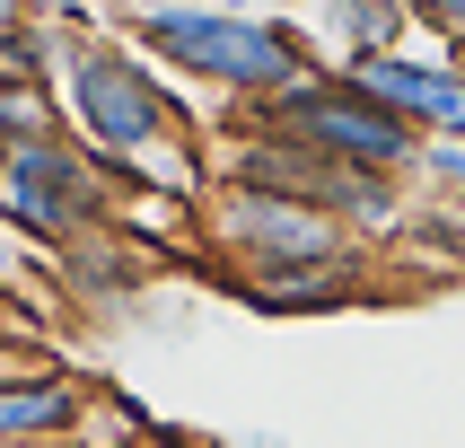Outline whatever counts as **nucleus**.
<instances>
[{"label": "nucleus", "instance_id": "f257e3e1", "mask_svg": "<svg viewBox=\"0 0 465 448\" xmlns=\"http://www.w3.org/2000/svg\"><path fill=\"white\" fill-rule=\"evenodd\" d=\"M124 35L150 53L167 79L211 88V97H229V105H263V97H282V88H299L308 71H325V62L308 53V35H299L290 18H263V9L255 18H229V9L150 0Z\"/></svg>", "mask_w": 465, "mask_h": 448}, {"label": "nucleus", "instance_id": "f03ea898", "mask_svg": "<svg viewBox=\"0 0 465 448\" xmlns=\"http://www.w3.org/2000/svg\"><path fill=\"white\" fill-rule=\"evenodd\" d=\"M62 114H71V141L88 158H105V176L124 184L150 150H167L184 124V88L158 71L132 35H79L71 62H62Z\"/></svg>", "mask_w": 465, "mask_h": 448}, {"label": "nucleus", "instance_id": "7ed1b4c3", "mask_svg": "<svg viewBox=\"0 0 465 448\" xmlns=\"http://www.w3.org/2000/svg\"><path fill=\"white\" fill-rule=\"evenodd\" d=\"M237 132H299L308 150L369 167V176H413V158H421V124H404L387 97H369L351 71H308L282 97L237 105Z\"/></svg>", "mask_w": 465, "mask_h": 448}, {"label": "nucleus", "instance_id": "20e7f679", "mask_svg": "<svg viewBox=\"0 0 465 448\" xmlns=\"http://www.w3.org/2000/svg\"><path fill=\"white\" fill-rule=\"evenodd\" d=\"M203 237H211V255L229 264V282L369 255L325 203H299V194H272V184H246V176H220V194L203 203Z\"/></svg>", "mask_w": 465, "mask_h": 448}, {"label": "nucleus", "instance_id": "39448f33", "mask_svg": "<svg viewBox=\"0 0 465 448\" xmlns=\"http://www.w3.org/2000/svg\"><path fill=\"white\" fill-rule=\"evenodd\" d=\"M105 211H114V176H105V158L79 150L71 132L62 141H26L0 167V229H18L35 255L71 246L79 229H97Z\"/></svg>", "mask_w": 465, "mask_h": 448}, {"label": "nucleus", "instance_id": "423d86ee", "mask_svg": "<svg viewBox=\"0 0 465 448\" xmlns=\"http://www.w3.org/2000/svg\"><path fill=\"white\" fill-rule=\"evenodd\" d=\"M351 79L404 124H421V141H465V79L448 71V53H369Z\"/></svg>", "mask_w": 465, "mask_h": 448}, {"label": "nucleus", "instance_id": "0eeeda50", "mask_svg": "<svg viewBox=\"0 0 465 448\" xmlns=\"http://www.w3.org/2000/svg\"><path fill=\"white\" fill-rule=\"evenodd\" d=\"M79 413H88V387L62 378L45 361L0 369V448H71Z\"/></svg>", "mask_w": 465, "mask_h": 448}, {"label": "nucleus", "instance_id": "6e6552de", "mask_svg": "<svg viewBox=\"0 0 465 448\" xmlns=\"http://www.w3.org/2000/svg\"><path fill=\"white\" fill-rule=\"evenodd\" d=\"M404 0H299V35L325 71H361L369 53H404Z\"/></svg>", "mask_w": 465, "mask_h": 448}, {"label": "nucleus", "instance_id": "1a4fd4ad", "mask_svg": "<svg viewBox=\"0 0 465 448\" xmlns=\"http://www.w3.org/2000/svg\"><path fill=\"white\" fill-rule=\"evenodd\" d=\"M53 290L71 299V308H105V299H124L132 282H141V246H132L114 220H97V229H79L71 246H53Z\"/></svg>", "mask_w": 465, "mask_h": 448}, {"label": "nucleus", "instance_id": "9d476101", "mask_svg": "<svg viewBox=\"0 0 465 448\" xmlns=\"http://www.w3.org/2000/svg\"><path fill=\"white\" fill-rule=\"evenodd\" d=\"M246 308L263 316H316V308H342L369 290V255H342V264H299V273H255V282H229Z\"/></svg>", "mask_w": 465, "mask_h": 448}, {"label": "nucleus", "instance_id": "9b49d317", "mask_svg": "<svg viewBox=\"0 0 465 448\" xmlns=\"http://www.w3.org/2000/svg\"><path fill=\"white\" fill-rule=\"evenodd\" d=\"M71 114H62V79H0V141L26 150V141H62Z\"/></svg>", "mask_w": 465, "mask_h": 448}, {"label": "nucleus", "instance_id": "f8f14e48", "mask_svg": "<svg viewBox=\"0 0 465 448\" xmlns=\"http://www.w3.org/2000/svg\"><path fill=\"white\" fill-rule=\"evenodd\" d=\"M71 45H79V26H62V18L9 26V35H0V79H62Z\"/></svg>", "mask_w": 465, "mask_h": 448}, {"label": "nucleus", "instance_id": "ddd939ff", "mask_svg": "<svg viewBox=\"0 0 465 448\" xmlns=\"http://www.w3.org/2000/svg\"><path fill=\"white\" fill-rule=\"evenodd\" d=\"M141 440H158L150 413H132L114 395H88V413H79V431H71V448H141Z\"/></svg>", "mask_w": 465, "mask_h": 448}, {"label": "nucleus", "instance_id": "4468645a", "mask_svg": "<svg viewBox=\"0 0 465 448\" xmlns=\"http://www.w3.org/2000/svg\"><path fill=\"white\" fill-rule=\"evenodd\" d=\"M413 184L430 194V203H465V141H421Z\"/></svg>", "mask_w": 465, "mask_h": 448}, {"label": "nucleus", "instance_id": "2eb2a0df", "mask_svg": "<svg viewBox=\"0 0 465 448\" xmlns=\"http://www.w3.org/2000/svg\"><path fill=\"white\" fill-rule=\"evenodd\" d=\"M421 229H430V246L448 255V273H465V203H430V194H421Z\"/></svg>", "mask_w": 465, "mask_h": 448}, {"label": "nucleus", "instance_id": "dca6fc26", "mask_svg": "<svg viewBox=\"0 0 465 448\" xmlns=\"http://www.w3.org/2000/svg\"><path fill=\"white\" fill-rule=\"evenodd\" d=\"M141 9H150V0H45V18H62V26H79V35H88V26L97 18H141Z\"/></svg>", "mask_w": 465, "mask_h": 448}, {"label": "nucleus", "instance_id": "f3484780", "mask_svg": "<svg viewBox=\"0 0 465 448\" xmlns=\"http://www.w3.org/2000/svg\"><path fill=\"white\" fill-rule=\"evenodd\" d=\"M404 9H413V26H430L440 45H457V35H465V0H404Z\"/></svg>", "mask_w": 465, "mask_h": 448}, {"label": "nucleus", "instance_id": "a211bd4d", "mask_svg": "<svg viewBox=\"0 0 465 448\" xmlns=\"http://www.w3.org/2000/svg\"><path fill=\"white\" fill-rule=\"evenodd\" d=\"M26 18H45V0H0V35H9V26H26Z\"/></svg>", "mask_w": 465, "mask_h": 448}, {"label": "nucleus", "instance_id": "6ab92c4d", "mask_svg": "<svg viewBox=\"0 0 465 448\" xmlns=\"http://www.w3.org/2000/svg\"><path fill=\"white\" fill-rule=\"evenodd\" d=\"M184 9H229V18H255V0H184Z\"/></svg>", "mask_w": 465, "mask_h": 448}, {"label": "nucleus", "instance_id": "aec40b11", "mask_svg": "<svg viewBox=\"0 0 465 448\" xmlns=\"http://www.w3.org/2000/svg\"><path fill=\"white\" fill-rule=\"evenodd\" d=\"M448 71H457V79H465V35H457V45H448Z\"/></svg>", "mask_w": 465, "mask_h": 448}, {"label": "nucleus", "instance_id": "412c9836", "mask_svg": "<svg viewBox=\"0 0 465 448\" xmlns=\"http://www.w3.org/2000/svg\"><path fill=\"white\" fill-rule=\"evenodd\" d=\"M0 167H9V141H0Z\"/></svg>", "mask_w": 465, "mask_h": 448}, {"label": "nucleus", "instance_id": "4be33fe9", "mask_svg": "<svg viewBox=\"0 0 465 448\" xmlns=\"http://www.w3.org/2000/svg\"><path fill=\"white\" fill-rule=\"evenodd\" d=\"M141 448H158V440H141Z\"/></svg>", "mask_w": 465, "mask_h": 448}]
</instances>
